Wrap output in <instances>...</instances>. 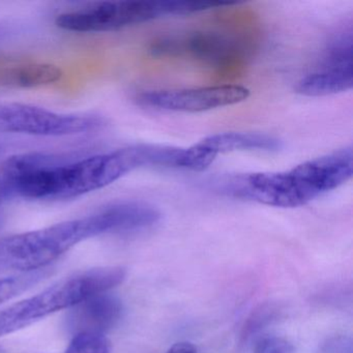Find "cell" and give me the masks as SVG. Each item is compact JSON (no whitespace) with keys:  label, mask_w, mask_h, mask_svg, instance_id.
I'll use <instances>...</instances> for the list:
<instances>
[{"label":"cell","mask_w":353,"mask_h":353,"mask_svg":"<svg viewBox=\"0 0 353 353\" xmlns=\"http://www.w3.org/2000/svg\"><path fill=\"white\" fill-rule=\"evenodd\" d=\"M353 174L351 146L305 161L281 172L248 173L214 181L219 193L274 208L305 205L338 189Z\"/></svg>","instance_id":"6da1fadb"},{"label":"cell","mask_w":353,"mask_h":353,"mask_svg":"<svg viewBox=\"0 0 353 353\" xmlns=\"http://www.w3.org/2000/svg\"><path fill=\"white\" fill-rule=\"evenodd\" d=\"M105 234L98 212L0 239V272H32L90 237Z\"/></svg>","instance_id":"7a4b0ae2"},{"label":"cell","mask_w":353,"mask_h":353,"mask_svg":"<svg viewBox=\"0 0 353 353\" xmlns=\"http://www.w3.org/2000/svg\"><path fill=\"white\" fill-rule=\"evenodd\" d=\"M121 268H102L79 272L61 280L46 290L0 312V336L17 332L34 322L80 301L107 292L125 280Z\"/></svg>","instance_id":"3957f363"},{"label":"cell","mask_w":353,"mask_h":353,"mask_svg":"<svg viewBox=\"0 0 353 353\" xmlns=\"http://www.w3.org/2000/svg\"><path fill=\"white\" fill-rule=\"evenodd\" d=\"M166 16H172L169 1H104L61 13L55 24L65 32L96 34L115 32Z\"/></svg>","instance_id":"277c9868"},{"label":"cell","mask_w":353,"mask_h":353,"mask_svg":"<svg viewBox=\"0 0 353 353\" xmlns=\"http://www.w3.org/2000/svg\"><path fill=\"white\" fill-rule=\"evenodd\" d=\"M105 125L99 115L67 114L21 103L0 105V131L7 133L65 137L99 131Z\"/></svg>","instance_id":"5b68a950"},{"label":"cell","mask_w":353,"mask_h":353,"mask_svg":"<svg viewBox=\"0 0 353 353\" xmlns=\"http://www.w3.org/2000/svg\"><path fill=\"white\" fill-rule=\"evenodd\" d=\"M250 90L239 85L208 86L185 90H150L136 96L140 106L172 112H205L247 100Z\"/></svg>","instance_id":"8992f818"},{"label":"cell","mask_w":353,"mask_h":353,"mask_svg":"<svg viewBox=\"0 0 353 353\" xmlns=\"http://www.w3.org/2000/svg\"><path fill=\"white\" fill-rule=\"evenodd\" d=\"M123 315L121 301L107 292L92 295L74 305L67 327L74 334H104L117 325Z\"/></svg>","instance_id":"52a82bcc"},{"label":"cell","mask_w":353,"mask_h":353,"mask_svg":"<svg viewBox=\"0 0 353 353\" xmlns=\"http://www.w3.org/2000/svg\"><path fill=\"white\" fill-rule=\"evenodd\" d=\"M193 146L208 168L220 154L234 152H278L282 148V141L268 134L227 132L208 136Z\"/></svg>","instance_id":"ba28073f"},{"label":"cell","mask_w":353,"mask_h":353,"mask_svg":"<svg viewBox=\"0 0 353 353\" xmlns=\"http://www.w3.org/2000/svg\"><path fill=\"white\" fill-rule=\"evenodd\" d=\"M156 54H185L201 61L219 63L231 52L230 41L224 37L205 32H195L185 37H171L157 41L152 46Z\"/></svg>","instance_id":"9c48e42d"},{"label":"cell","mask_w":353,"mask_h":353,"mask_svg":"<svg viewBox=\"0 0 353 353\" xmlns=\"http://www.w3.org/2000/svg\"><path fill=\"white\" fill-rule=\"evenodd\" d=\"M353 86L352 65L343 67H320L297 82V94L305 97H325L351 90Z\"/></svg>","instance_id":"30bf717a"},{"label":"cell","mask_w":353,"mask_h":353,"mask_svg":"<svg viewBox=\"0 0 353 353\" xmlns=\"http://www.w3.org/2000/svg\"><path fill=\"white\" fill-rule=\"evenodd\" d=\"M63 77V71L51 63H26L6 72L1 82L6 85L21 88H36L57 83Z\"/></svg>","instance_id":"8fae6325"},{"label":"cell","mask_w":353,"mask_h":353,"mask_svg":"<svg viewBox=\"0 0 353 353\" xmlns=\"http://www.w3.org/2000/svg\"><path fill=\"white\" fill-rule=\"evenodd\" d=\"M50 272V270L45 268L0 278V303L11 301L14 297L30 290L34 285L46 279Z\"/></svg>","instance_id":"7c38bea8"},{"label":"cell","mask_w":353,"mask_h":353,"mask_svg":"<svg viewBox=\"0 0 353 353\" xmlns=\"http://www.w3.org/2000/svg\"><path fill=\"white\" fill-rule=\"evenodd\" d=\"M65 353H110L104 334H79L74 336Z\"/></svg>","instance_id":"4fadbf2b"},{"label":"cell","mask_w":353,"mask_h":353,"mask_svg":"<svg viewBox=\"0 0 353 353\" xmlns=\"http://www.w3.org/2000/svg\"><path fill=\"white\" fill-rule=\"evenodd\" d=\"M274 312H276V310L270 307H261V309L258 310V311L256 312L255 314H253L252 317L248 320L247 324H245V326L243 338H252V336H254V334L263 330L272 320H274Z\"/></svg>","instance_id":"5bb4252c"},{"label":"cell","mask_w":353,"mask_h":353,"mask_svg":"<svg viewBox=\"0 0 353 353\" xmlns=\"http://www.w3.org/2000/svg\"><path fill=\"white\" fill-rule=\"evenodd\" d=\"M253 353H294V348L286 339L265 336L257 343Z\"/></svg>","instance_id":"9a60e30c"},{"label":"cell","mask_w":353,"mask_h":353,"mask_svg":"<svg viewBox=\"0 0 353 353\" xmlns=\"http://www.w3.org/2000/svg\"><path fill=\"white\" fill-rule=\"evenodd\" d=\"M167 353H197V349L192 343L179 342L173 345Z\"/></svg>","instance_id":"2e32d148"}]
</instances>
